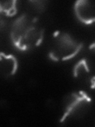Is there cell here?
<instances>
[{
	"label": "cell",
	"mask_w": 95,
	"mask_h": 127,
	"mask_svg": "<svg viewBox=\"0 0 95 127\" xmlns=\"http://www.w3.org/2000/svg\"><path fill=\"white\" fill-rule=\"evenodd\" d=\"M49 57H50V58H51L52 60H54V61H58V60H59V58L57 57V56H55L53 52L49 53Z\"/></svg>",
	"instance_id": "6"
},
{
	"label": "cell",
	"mask_w": 95,
	"mask_h": 127,
	"mask_svg": "<svg viewBox=\"0 0 95 127\" xmlns=\"http://www.w3.org/2000/svg\"><path fill=\"white\" fill-rule=\"evenodd\" d=\"M75 12L78 19L86 25L94 22V10L90 1H77L75 4Z\"/></svg>",
	"instance_id": "1"
},
{
	"label": "cell",
	"mask_w": 95,
	"mask_h": 127,
	"mask_svg": "<svg viewBox=\"0 0 95 127\" xmlns=\"http://www.w3.org/2000/svg\"><path fill=\"white\" fill-rule=\"evenodd\" d=\"M83 46V45L81 43V44H79V46H78V48H77V49H75V52H74L72 54H71V55H68V56H63V58H62V60H70V59H72L73 57H75L77 54H78L79 52H80V50H81V49H82V47Z\"/></svg>",
	"instance_id": "4"
},
{
	"label": "cell",
	"mask_w": 95,
	"mask_h": 127,
	"mask_svg": "<svg viewBox=\"0 0 95 127\" xmlns=\"http://www.w3.org/2000/svg\"><path fill=\"white\" fill-rule=\"evenodd\" d=\"M94 45H94V43H93V44H92V45H91V46L90 47V49H94Z\"/></svg>",
	"instance_id": "8"
},
{
	"label": "cell",
	"mask_w": 95,
	"mask_h": 127,
	"mask_svg": "<svg viewBox=\"0 0 95 127\" xmlns=\"http://www.w3.org/2000/svg\"><path fill=\"white\" fill-rule=\"evenodd\" d=\"M43 37H44V30H42L40 33V36H39V38H38L37 41L36 42V45L37 46H39V45H40V43L42 42L43 41Z\"/></svg>",
	"instance_id": "5"
},
{
	"label": "cell",
	"mask_w": 95,
	"mask_h": 127,
	"mask_svg": "<svg viewBox=\"0 0 95 127\" xmlns=\"http://www.w3.org/2000/svg\"><path fill=\"white\" fill-rule=\"evenodd\" d=\"M59 34V31H56L55 33V34H54V35H53V36H54V37H56V36H57Z\"/></svg>",
	"instance_id": "7"
},
{
	"label": "cell",
	"mask_w": 95,
	"mask_h": 127,
	"mask_svg": "<svg viewBox=\"0 0 95 127\" xmlns=\"http://www.w3.org/2000/svg\"><path fill=\"white\" fill-rule=\"evenodd\" d=\"M16 3H17V1H13V4H12L10 8L7 11V13H6V14H7V16L12 17V16H14V15H15L17 14V10Z\"/></svg>",
	"instance_id": "3"
},
{
	"label": "cell",
	"mask_w": 95,
	"mask_h": 127,
	"mask_svg": "<svg viewBox=\"0 0 95 127\" xmlns=\"http://www.w3.org/2000/svg\"><path fill=\"white\" fill-rule=\"evenodd\" d=\"M82 68H85V70H86V72H90V69H89V68H88L87 63V61H86V60H84V59L82 60H80V61L75 66V68H74V70H73L74 76H75V77H78L79 70V69H81Z\"/></svg>",
	"instance_id": "2"
}]
</instances>
